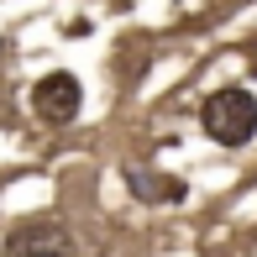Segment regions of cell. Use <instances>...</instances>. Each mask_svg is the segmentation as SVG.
I'll return each instance as SVG.
<instances>
[{
	"label": "cell",
	"instance_id": "6da1fadb",
	"mask_svg": "<svg viewBox=\"0 0 257 257\" xmlns=\"http://www.w3.org/2000/svg\"><path fill=\"white\" fill-rule=\"evenodd\" d=\"M200 132L215 147H247L257 137V95L241 84H226L200 100Z\"/></svg>",
	"mask_w": 257,
	"mask_h": 257
},
{
	"label": "cell",
	"instance_id": "7a4b0ae2",
	"mask_svg": "<svg viewBox=\"0 0 257 257\" xmlns=\"http://www.w3.org/2000/svg\"><path fill=\"white\" fill-rule=\"evenodd\" d=\"M0 257H79V241L58 215H32L6 231Z\"/></svg>",
	"mask_w": 257,
	"mask_h": 257
},
{
	"label": "cell",
	"instance_id": "3957f363",
	"mask_svg": "<svg viewBox=\"0 0 257 257\" xmlns=\"http://www.w3.org/2000/svg\"><path fill=\"white\" fill-rule=\"evenodd\" d=\"M32 115H37L42 126H74L79 110H84V84H79L68 68H53V74H42L37 84H32Z\"/></svg>",
	"mask_w": 257,
	"mask_h": 257
},
{
	"label": "cell",
	"instance_id": "277c9868",
	"mask_svg": "<svg viewBox=\"0 0 257 257\" xmlns=\"http://www.w3.org/2000/svg\"><path fill=\"white\" fill-rule=\"evenodd\" d=\"M126 189L142 205H184L189 200V184L179 173H163V168H126Z\"/></svg>",
	"mask_w": 257,
	"mask_h": 257
},
{
	"label": "cell",
	"instance_id": "5b68a950",
	"mask_svg": "<svg viewBox=\"0 0 257 257\" xmlns=\"http://www.w3.org/2000/svg\"><path fill=\"white\" fill-rule=\"evenodd\" d=\"M0 53H11V42H6V37H0Z\"/></svg>",
	"mask_w": 257,
	"mask_h": 257
}]
</instances>
